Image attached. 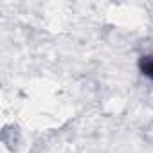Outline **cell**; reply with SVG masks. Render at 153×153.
Returning a JSON list of instances; mask_svg holds the SVG:
<instances>
[{
	"instance_id": "1",
	"label": "cell",
	"mask_w": 153,
	"mask_h": 153,
	"mask_svg": "<svg viewBox=\"0 0 153 153\" xmlns=\"http://www.w3.org/2000/svg\"><path fill=\"white\" fill-rule=\"evenodd\" d=\"M139 68L146 78H149L153 81V56H142L139 61Z\"/></svg>"
}]
</instances>
